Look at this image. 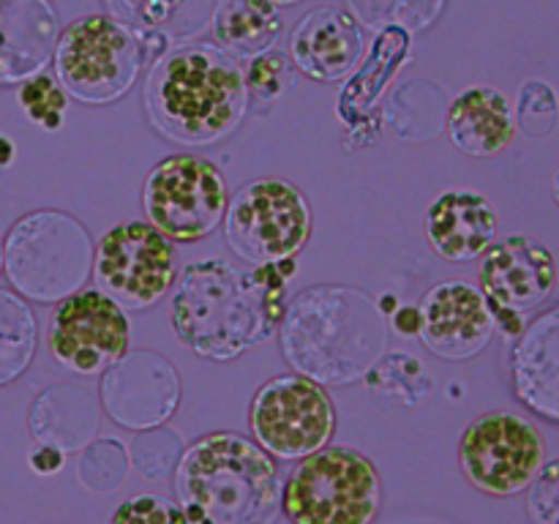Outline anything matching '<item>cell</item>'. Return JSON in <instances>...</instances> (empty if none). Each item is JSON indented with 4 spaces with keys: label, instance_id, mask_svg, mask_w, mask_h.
I'll return each mask as SVG.
<instances>
[{
    "label": "cell",
    "instance_id": "obj_36",
    "mask_svg": "<svg viewBox=\"0 0 559 524\" xmlns=\"http://www.w3.org/2000/svg\"><path fill=\"white\" fill-rule=\"evenodd\" d=\"M393 331L399 336H418L420 333V309L418 306H402L393 311Z\"/></svg>",
    "mask_w": 559,
    "mask_h": 524
},
{
    "label": "cell",
    "instance_id": "obj_30",
    "mask_svg": "<svg viewBox=\"0 0 559 524\" xmlns=\"http://www.w3.org/2000/svg\"><path fill=\"white\" fill-rule=\"evenodd\" d=\"M129 473V453L112 437L91 442L82 448L80 478L93 491H112L123 484V475Z\"/></svg>",
    "mask_w": 559,
    "mask_h": 524
},
{
    "label": "cell",
    "instance_id": "obj_39",
    "mask_svg": "<svg viewBox=\"0 0 559 524\" xmlns=\"http://www.w3.org/2000/svg\"><path fill=\"white\" fill-rule=\"evenodd\" d=\"M555 196H557V202H559V167H557V172H555Z\"/></svg>",
    "mask_w": 559,
    "mask_h": 524
},
{
    "label": "cell",
    "instance_id": "obj_8",
    "mask_svg": "<svg viewBox=\"0 0 559 524\" xmlns=\"http://www.w3.org/2000/svg\"><path fill=\"white\" fill-rule=\"evenodd\" d=\"M224 240L251 267L287 262L309 243L311 207L304 191L284 178H257L229 196Z\"/></svg>",
    "mask_w": 559,
    "mask_h": 524
},
{
    "label": "cell",
    "instance_id": "obj_6",
    "mask_svg": "<svg viewBox=\"0 0 559 524\" xmlns=\"http://www.w3.org/2000/svg\"><path fill=\"white\" fill-rule=\"evenodd\" d=\"M380 505V473L344 445L300 458L282 486V511L293 524H371Z\"/></svg>",
    "mask_w": 559,
    "mask_h": 524
},
{
    "label": "cell",
    "instance_id": "obj_18",
    "mask_svg": "<svg viewBox=\"0 0 559 524\" xmlns=\"http://www.w3.org/2000/svg\"><path fill=\"white\" fill-rule=\"evenodd\" d=\"M500 216L473 189L442 191L426 211V240L448 262H473L497 240Z\"/></svg>",
    "mask_w": 559,
    "mask_h": 524
},
{
    "label": "cell",
    "instance_id": "obj_23",
    "mask_svg": "<svg viewBox=\"0 0 559 524\" xmlns=\"http://www.w3.org/2000/svg\"><path fill=\"white\" fill-rule=\"evenodd\" d=\"M98 418H102L98 402L87 388L74 385V382H58L33 402L27 426H31L36 445L71 453L91 445L98 431Z\"/></svg>",
    "mask_w": 559,
    "mask_h": 524
},
{
    "label": "cell",
    "instance_id": "obj_31",
    "mask_svg": "<svg viewBox=\"0 0 559 524\" xmlns=\"http://www.w3.org/2000/svg\"><path fill=\"white\" fill-rule=\"evenodd\" d=\"M243 80L249 98H257L260 104H273L282 96H287L289 87H293L295 63L289 60L287 52L271 49V52L249 60V66L243 71Z\"/></svg>",
    "mask_w": 559,
    "mask_h": 524
},
{
    "label": "cell",
    "instance_id": "obj_3",
    "mask_svg": "<svg viewBox=\"0 0 559 524\" xmlns=\"http://www.w3.org/2000/svg\"><path fill=\"white\" fill-rule=\"evenodd\" d=\"M243 69L216 44L167 49L147 74L145 115L164 140L207 147L227 140L249 112Z\"/></svg>",
    "mask_w": 559,
    "mask_h": 524
},
{
    "label": "cell",
    "instance_id": "obj_10",
    "mask_svg": "<svg viewBox=\"0 0 559 524\" xmlns=\"http://www.w3.org/2000/svg\"><path fill=\"white\" fill-rule=\"evenodd\" d=\"M249 429L267 456L300 462L328 448L336 431V407L309 377L278 374L251 398Z\"/></svg>",
    "mask_w": 559,
    "mask_h": 524
},
{
    "label": "cell",
    "instance_id": "obj_14",
    "mask_svg": "<svg viewBox=\"0 0 559 524\" xmlns=\"http://www.w3.org/2000/svg\"><path fill=\"white\" fill-rule=\"evenodd\" d=\"M478 284L497 325L508 336H522L524 317L555 293V254L527 235H508L480 254Z\"/></svg>",
    "mask_w": 559,
    "mask_h": 524
},
{
    "label": "cell",
    "instance_id": "obj_20",
    "mask_svg": "<svg viewBox=\"0 0 559 524\" xmlns=\"http://www.w3.org/2000/svg\"><path fill=\"white\" fill-rule=\"evenodd\" d=\"M516 398L559 424V306L530 322L511 355Z\"/></svg>",
    "mask_w": 559,
    "mask_h": 524
},
{
    "label": "cell",
    "instance_id": "obj_9",
    "mask_svg": "<svg viewBox=\"0 0 559 524\" xmlns=\"http://www.w3.org/2000/svg\"><path fill=\"white\" fill-rule=\"evenodd\" d=\"M229 205L227 178L202 156H169L142 183L147 224L169 243H197L213 235Z\"/></svg>",
    "mask_w": 559,
    "mask_h": 524
},
{
    "label": "cell",
    "instance_id": "obj_2",
    "mask_svg": "<svg viewBox=\"0 0 559 524\" xmlns=\"http://www.w3.org/2000/svg\"><path fill=\"white\" fill-rule=\"evenodd\" d=\"M282 355L300 377L322 388L366 380L385 358L388 322L364 289L317 284L287 303L278 325Z\"/></svg>",
    "mask_w": 559,
    "mask_h": 524
},
{
    "label": "cell",
    "instance_id": "obj_13",
    "mask_svg": "<svg viewBox=\"0 0 559 524\" xmlns=\"http://www.w3.org/2000/svg\"><path fill=\"white\" fill-rule=\"evenodd\" d=\"M129 314L102 289H80L60 300L49 320V355L82 377L104 374L129 353Z\"/></svg>",
    "mask_w": 559,
    "mask_h": 524
},
{
    "label": "cell",
    "instance_id": "obj_25",
    "mask_svg": "<svg viewBox=\"0 0 559 524\" xmlns=\"http://www.w3.org/2000/svg\"><path fill=\"white\" fill-rule=\"evenodd\" d=\"M38 344V322L25 298L0 289V388L20 380L33 364Z\"/></svg>",
    "mask_w": 559,
    "mask_h": 524
},
{
    "label": "cell",
    "instance_id": "obj_19",
    "mask_svg": "<svg viewBox=\"0 0 559 524\" xmlns=\"http://www.w3.org/2000/svg\"><path fill=\"white\" fill-rule=\"evenodd\" d=\"M60 25L49 0H0V85H22L52 60Z\"/></svg>",
    "mask_w": 559,
    "mask_h": 524
},
{
    "label": "cell",
    "instance_id": "obj_40",
    "mask_svg": "<svg viewBox=\"0 0 559 524\" xmlns=\"http://www.w3.org/2000/svg\"><path fill=\"white\" fill-rule=\"evenodd\" d=\"M0 271H3V240H0Z\"/></svg>",
    "mask_w": 559,
    "mask_h": 524
},
{
    "label": "cell",
    "instance_id": "obj_17",
    "mask_svg": "<svg viewBox=\"0 0 559 524\" xmlns=\"http://www.w3.org/2000/svg\"><path fill=\"white\" fill-rule=\"evenodd\" d=\"M364 31L344 9H314L289 33V60L317 82H342L364 58Z\"/></svg>",
    "mask_w": 559,
    "mask_h": 524
},
{
    "label": "cell",
    "instance_id": "obj_32",
    "mask_svg": "<svg viewBox=\"0 0 559 524\" xmlns=\"http://www.w3.org/2000/svg\"><path fill=\"white\" fill-rule=\"evenodd\" d=\"M109 524H189L183 508L162 495H134L112 513Z\"/></svg>",
    "mask_w": 559,
    "mask_h": 524
},
{
    "label": "cell",
    "instance_id": "obj_26",
    "mask_svg": "<svg viewBox=\"0 0 559 524\" xmlns=\"http://www.w3.org/2000/svg\"><path fill=\"white\" fill-rule=\"evenodd\" d=\"M355 22L369 31L420 33L440 20L445 0H347Z\"/></svg>",
    "mask_w": 559,
    "mask_h": 524
},
{
    "label": "cell",
    "instance_id": "obj_16",
    "mask_svg": "<svg viewBox=\"0 0 559 524\" xmlns=\"http://www.w3.org/2000/svg\"><path fill=\"white\" fill-rule=\"evenodd\" d=\"M420 342L442 360H469L495 338L497 322L484 293L462 278L435 284L420 300Z\"/></svg>",
    "mask_w": 559,
    "mask_h": 524
},
{
    "label": "cell",
    "instance_id": "obj_35",
    "mask_svg": "<svg viewBox=\"0 0 559 524\" xmlns=\"http://www.w3.org/2000/svg\"><path fill=\"white\" fill-rule=\"evenodd\" d=\"M27 464H31L33 473L55 475V473H60V469H63L66 453L58 451V448L36 445L31 453H27Z\"/></svg>",
    "mask_w": 559,
    "mask_h": 524
},
{
    "label": "cell",
    "instance_id": "obj_28",
    "mask_svg": "<svg viewBox=\"0 0 559 524\" xmlns=\"http://www.w3.org/2000/svg\"><path fill=\"white\" fill-rule=\"evenodd\" d=\"M16 98H20V107L25 109L27 120L41 126L44 131H58L63 126L69 96L60 87V82L52 74H47V71L22 82Z\"/></svg>",
    "mask_w": 559,
    "mask_h": 524
},
{
    "label": "cell",
    "instance_id": "obj_22",
    "mask_svg": "<svg viewBox=\"0 0 559 524\" xmlns=\"http://www.w3.org/2000/svg\"><path fill=\"white\" fill-rule=\"evenodd\" d=\"M453 147L473 158H491L516 136L513 107L495 87L475 85L453 98L445 120Z\"/></svg>",
    "mask_w": 559,
    "mask_h": 524
},
{
    "label": "cell",
    "instance_id": "obj_15",
    "mask_svg": "<svg viewBox=\"0 0 559 524\" xmlns=\"http://www.w3.org/2000/svg\"><path fill=\"white\" fill-rule=\"evenodd\" d=\"M102 407L112 424L131 431L158 429L180 404L178 369L153 349H131L102 377Z\"/></svg>",
    "mask_w": 559,
    "mask_h": 524
},
{
    "label": "cell",
    "instance_id": "obj_5",
    "mask_svg": "<svg viewBox=\"0 0 559 524\" xmlns=\"http://www.w3.org/2000/svg\"><path fill=\"white\" fill-rule=\"evenodd\" d=\"M91 233L63 211H33L3 240V271L20 298L60 303L80 293L93 273Z\"/></svg>",
    "mask_w": 559,
    "mask_h": 524
},
{
    "label": "cell",
    "instance_id": "obj_38",
    "mask_svg": "<svg viewBox=\"0 0 559 524\" xmlns=\"http://www.w3.org/2000/svg\"><path fill=\"white\" fill-rule=\"evenodd\" d=\"M273 5H276V9H282V5H295V3H300V0H271Z\"/></svg>",
    "mask_w": 559,
    "mask_h": 524
},
{
    "label": "cell",
    "instance_id": "obj_12",
    "mask_svg": "<svg viewBox=\"0 0 559 524\" xmlns=\"http://www.w3.org/2000/svg\"><path fill=\"white\" fill-rule=\"evenodd\" d=\"M544 434L524 415L486 413L464 429L459 440V467L464 478L489 497H516L530 489L544 467Z\"/></svg>",
    "mask_w": 559,
    "mask_h": 524
},
{
    "label": "cell",
    "instance_id": "obj_4",
    "mask_svg": "<svg viewBox=\"0 0 559 524\" xmlns=\"http://www.w3.org/2000/svg\"><path fill=\"white\" fill-rule=\"evenodd\" d=\"M175 495L189 524H273L282 508L276 462L238 431H213L183 448Z\"/></svg>",
    "mask_w": 559,
    "mask_h": 524
},
{
    "label": "cell",
    "instance_id": "obj_24",
    "mask_svg": "<svg viewBox=\"0 0 559 524\" xmlns=\"http://www.w3.org/2000/svg\"><path fill=\"white\" fill-rule=\"evenodd\" d=\"M213 38L233 60L271 52L282 36V14L271 0H224L213 16Z\"/></svg>",
    "mask_w": 559,
    "mask_h": 524
},
{
    "label": "cell",
    "instance_id": "obj_27",
    "mask_svg": "<svg viewBox=\"0 0 559 524\" xmlns=\"http://www.w3.org/2000/svg\"><path fill=\"white\" fill-rule=\"evenodd\" d=\"M424 364L409 355H388L366 374V382L374 393H385L402 404H415L435 382L424 374Z\"/></svg>",
    "mask_w": 559,
    "mask_h": 524
},
{
    "label": "cell",
    "instance_id": "obj_29",
    "mask_svg": "<svg viewBox=\"0 0 559 524\" xmlns=\"http://www.w3.org/2000/svg\"><path fill=\"white\" fill-rule=\"evenodd\" d=\"M180 456H183V445H180L178 434L162 429V426L158 429L136 431L134 442L129 448V458L134 462L136 473L151 480L167 478L178 467Z\"/></svg>",
    "mask_w": 559,
    "mask_h": 524
},
{
    "label": "cell",
    "instance_id": "obj_33",
    "mask_svg": "<svg viewBox=\"0 0 559 524\" xmlns=\"http://www.w3.org/2000/svg\"><path fill=\"white\" fill-rule=\"evenodd\" d=\"M557 96L546 82H527L519 93V126L530 136H546L555 129Z\"/></svg>",
    "mask_w": 559,
    "mask_h": 524
},
{
    "label": "cell",
    "instance_id": "obj_1",
    "mask_svg": "<svg viewBox=\"0 0 559 524\" xmlns=\"http://www.w3.org/2000/svg\"><path fill=\"white\" fill-rule=\"evenodd\" d=\"M295 262L240 267L222 257L189 262L169 298L173 331L200 358L227 364L271 342L287 309Z\"/></svg>",
    "mask_w": 559,
    "mask_h": 524
},
{
    "label": "cell",
    "instance_id": "obj_34",
    "mask_svg": "<svg viewBox=\"0 0 559 524\" xmlns=\"http://www.w3.org/2000/svg\"><path fill=\"white\" fill-rule=\"evenodd\" d=\"M527 513L533 524H559V458L544 462L530 484Z\"/></svg>",
    "mask_w": 559,
    "mask_h": 524
},
{
    "label": "cell",
    "instance_id": "obj_11",
    "mask_svg": "<svg viewBox=\"0 0 559 524\" xmlns=\"http://www.w3.org/2000/svg\"><path fill=\"white\" fill-rule=\"evenodd\" d=\"M93 276L126 314L153 309L178 278L175 246L147 222L115 224L98 238Z\"/></svg>",
    "mask_w": 559,
    "mask_h": 524
},
{
    "label": "cell",
    "instance_id": "obj_37",
    "mask_svg": "<svg viewBox=\"0 0 559 524\" xmlns=\"http://www.w3.org/2000/svg\"><path fill=\"white\" fill-rule=\"evenodd\" d=\"M16 156V147L9 136H0V167H9Z\"/></svg>",
    "mask_w": 559,
    "mask_h": 524
},
{
    "label": "cell",
    "instance_id": "obj_7",
    "mask_svg": "<svg viewBox=\"0 0 559 524\" xmlns=\"http://www.w3.org/2000/svg\"><path fill=\"white\" fill-rule=\"evenodd\" d=\"M52 60L66 96L85 107H107L131 93L145 52L112 16L87 14L63 27Z\"/></svg>",
    "mask_w": 559,
    "mask_h": 524
},
{
    "label": "cell",
    "instance_id": "obj_21",
    "mask_svg": "<svg viewBox=\"0 0 559 524\" xmlns=\"http://www.w3.org/2000/svg\"><path fill=\"white\" fill-rule=\"evenodd\" d=\"M222 3L224 0H107V9L142 49L164 52L205 33Z\"/></svg>",
    "mask_w": 559,
    "mask_h": 524
}]
</instances>
